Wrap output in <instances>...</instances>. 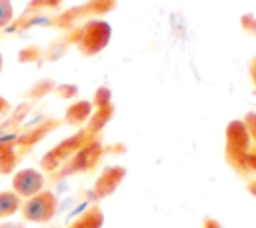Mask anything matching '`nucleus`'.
<instances>
[{
	"label": "nucleus",
	"mask_w": 256,
	"mask_h": 228,
	"mask_svg": "<svg viewBox=\"0 0 256 228\" xmlns=\"http://www.w3.org/2000/svg\"><path fill=\"white\" fill-rule=\"evenodd\" d=\"M20 206H22V198L14 190L0 192V218H8V216L16 214L20 210Z\"/></svg>",
	"instance_id": "7ed1b4c3"
},
{
	"label": "nucleus",
	"mask_w": 256,
	"mask_h": 228,
	"mask_svg": "<svg viewBox=\"0 0 256 228\" xmlns=\"http://www.w3.org/2000/svg\"><path fill=\"white\" fill-rule=\"evenodd\" d=\"M12 16H14L12 2L10 0H0V28H4L12 20Z\"/></svg>",
	"instance_id": "20e7f679"
},
{
	"label": "nucleus",
	"mask_w": 256,
	"mask_h": 228,
	"mask_svg": "<svg viewBox=\"0 0 256 228\" xmlns=\"http://www.w3.org/2000/svg\"><path fill=\"white\" fill-rule=\"evenodd\" d=\"M20 212L26 222H48L56 212V196L48 190H42L26 198V202L20 206Z\"/></svg>",
	"instance_id": "f257e3e1"
},
{
	"label": "nucleus",
	"mask_w": 256,
	"mask_h": 228,
	"mask_svg": "<svg viewBox=\"0 0 256 228\" xmlns=\"http://www.w3.org/2000/svg\"><path fill=\"white\" fill-rule=\"evenodd\" d=\"M0 70H2V54H0Z\"/></svg>",
	"instance_id": "423d86ee"
},
{
	"label": "nucleus",
	"mask_w": 256,
	"mask_h": 228,
	"mask_svg": "<svg viewBox=\"0 0 256 228\" xmlns=\"http://www.w3.org/2000/svg\"><path fill=\"white\" fill-rule=\"evenodd\" d=\"M42 188H44V176L34 168L18 170L12 178V190L20 198H30V196L42 192Z\"/></svg>",
	"instance_id": "f03ea898"
},
{
	"label": "nucleus",
	"mask_w": 256,
	"mask_h": 228,
	"mask_svg": "<svg viewBox=\"0 0 256 228\" xmlns=\"http://www.w3.org/2000/svg\"><path fill=\"white\" fill-rule=\"evenodd\" d=\"M0 228H24V224H20V222H4V224H0Z\"/></svg>",
	"instance_id": "39448f33"
}]
</instances>
